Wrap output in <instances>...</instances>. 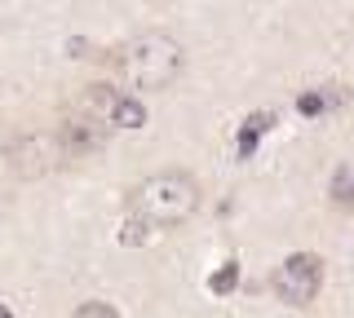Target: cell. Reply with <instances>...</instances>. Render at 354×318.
<instances>
[{
    "label": "cell",
    "instance_id": "13",
    "mask_svg": "<svg viewBox=\"0 0 354 318\" xmlns=\"http://www.w3.org/2000/svg\"><path fill=\"white\" fill-rule=\"evenodd\" d=\"M0 318H14V310H9V305H0Z\"/></svg>",
    "mask_w": 354,
    "mask_h": 318
},
{
    "label": "cell",
    "instance_id": "6",
    "mask_svg": "<svg viewBox=\"0 0 354 318\" xmlns=\"http://www.w3.org/2000/svg\"><path fill=\"white\" fill-rule=\"evenodd\" d=\"M97 106L106 111V124L115 128H142L147 124V106H142V97L133 93H111V89H97Z\"/></svg>",
    "mask_w": 354,
    "mask_h": 318
},
{
    "label": "cell",
    "instance_id": "2",
    "mask_svg": "<svg viewBox=\"0 0 354 318\" xmlns=\"http://www.w3.org/2000/svg\"><path fill=\"white\" fill-rule=\"evenodd\" d=\"M182 67H186V53L169 31H142L138 40H129L120 49V71L138 89H164L182 75Z\"/></svg>",
    "mask_w": 354,
    "mask_h": 318
},
{
    "label": "cell",
    "instance_id": "12",
    "mask_svg": "<svg viewBox=\"0 0 354 318\" xmlns=\"http://www.w3.org/2000/svg\"><path fill=\"white\" fill-rule=\"evenodd\" d=\"M147 239H151V226H142V221H133V217H129V221H124V235H120V244L133 248V244H147Z\"/></svg>",
    "mask_w": 354,
    "mask_h": 318
},
{
    "label": "cell",
    "instance_id": "11",
    "mask_svg": "<svg viewBox=\"0 0 354 318\" xmlns=\"http://www.w3.org/2000/svg\"><path fill=\"white\" fill-rule=\"evenodd\" d=\"M71 318H120V310H115V305H106V301H84Z\"/></svg>",
    "mask_w": 354,
    "mask_h": 318
},
{
    "label": "cell",
    "instance_id": "8",
    "mask_svg": "<svg viewBox=\"0 0 354 318\" xmlns=\"http://www.w3.org/2000/svg\"><path fill=\"white\" fill-rule=\"evenodd\" d=\"M270 128H274V111H257V115L243 119V128H239V137H235L239 155L248 159L252 150H257V137H261V133H270Z\"/></svg>",
    "mask_w": 354,
    "mask_h": 318
},
{
    "label": "cell",
    "instance_id": "1",
    "mask_svg": "<svg viewBox=\"0 0 354 318\" xmlns=\"http://www.w3.org/2000/svg\"><path fill=\"white\" fill-rule=\"evenodd\" d=\"M199 212V181L182 168H164V172H151L142 177L138 186L129 190V217L151 230H169V226H182Z\"/></svg>",
    "mask_w": 354,
    "mask_h": 318
},
{
    "label": "cell",
    "instance_id": "7",
    "mask_svg": "<svg viewBox=\"0 0 354 318\" xmlns=\"http://www.w3.org/2000/svg\"><path fill=\"white\" fill-rule=\"evenodd\" d=\"M346 89H341V84H324V89H306L301 97H297V111L301 115H328V111H337V106H346Z\"/></svg>",
    "mask_w": 354,
    "mask_h": 318
},
{
    "label": "cell",
    "instance_id": "4",
    "mask_svg": "<svg viewBox=\"0 0 354 318\" xmlns=\"http://www.w3.org/2000/svg\"><path fill=\"white\" fill-rule=\"evenodd\" d=\"M62 159L66 155H62L58 137H49V133H22L5 146V163H9L14 177H44V172H53Z\"/></svg>",
    "mask_w": 354,
    "mask_h": 318
},
{
    "label": "cell",
    "instance_id": "10",
    "mask_svg": "<svg viewBox=\"0 0 354 318\" xmlns=\"http://www.w3.org/2000/svg\"><path fill=\"white\" fill-rule=\"evenodd\" d=\"M332 199H337V203H350V208H354V163H346V168H337V177H332Z\"/></svg>",
    "mask_w": 354,
    "mask_h": 318
},
{
    "label": "cell",
    "instance_id": "5",
    "mask_svg": "<svg viewBox=\"0 0 354 318\" xmlns=\"http://www.w3.org/2000/svg\"><path fill=\"white\" fill-rule=\"evenodd\" d=\"M111 137V124L106 119H66L58 128V146L66 159H80V155H93V150H102Z\"/></svg>",
    "mask_w": 354,
    "mask_h": 318
},
{
    "label": "cell",
    "instance_id": "9",
    "mask_svg": "<svg viewBox=\"0 0 354 318\" xmlns=\"http://www.w3.org/2000/svg\"><path fill=\"white\" fill-rule=\"evenodd\" d=\"M235 288H239V266H235V261H226V266L208 279V292H213V296H230Z\"/></svg>",
    "mask_w": 354,
    "mask_h": 318
},
{
    "label": "cell",
    "instance_id": "3",
    "mask_svg": "<svg viewBox=\"0 0 354 318\" xmlns=\"http://www.w3.org/2000/svg\"><path fill=\"white\" fill-rule=\"evenodd\" d=\"M270 288L283 305H310L324 288V261L315 252H292L279 270L270 274Z\"/></svg>",
    "mask_w": 354,
    "mask_h": 318
}]
</instances>
